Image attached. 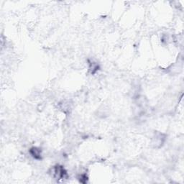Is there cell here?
<instances>
[{
  "mask_svg": "<svg viewBox=\"0 0 184 184\" xmlns=\"http://www.w3.org/2000/svg\"><path fill=\"white\" fill-rule=\"evenodd\" d=\"M30 152L31 155L35 159L40 160L41 159V150L37 147H32L31 148Z\"/></svg>",
  "mask_w": 184,
  "mask_h": 184,
  "instance_id": "cell-1",
  "label": "cell"
}]
</instances>
